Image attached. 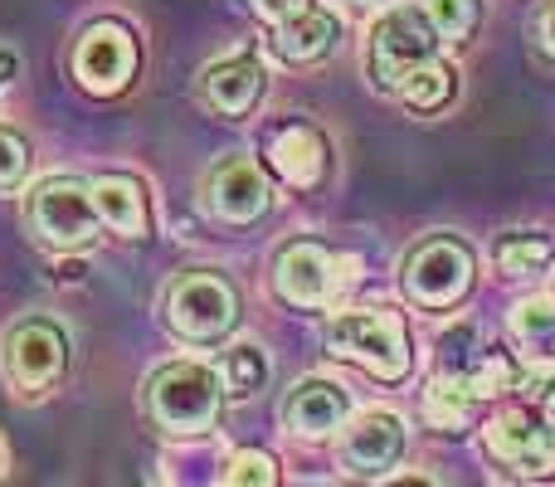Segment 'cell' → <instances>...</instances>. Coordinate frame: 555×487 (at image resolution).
<instances>
[{
	"mask_svg": "<svg viewBox=\"0 0 555 487\" xmlns=\"http://www.w3.org/2000/svg\"><path fill=\"white\" fill-rule=\"evenodd\" d=\"M166 322L181 342L215 346L240 326V287L215 268H191L166 287Z\"/></svg>",
	"mask_w": 555,
	"mask_h": 487,
	"instance_id": "1",
	"label": "cell"
},
{
	"mask_svg": "<svg viewBox=\"0 0 555 487\" xmlns=\"http://www.w3.org/2000/svg\"><path fill=\"white\" fill-rule=\"evenodd\" d=\"M326 342L341 356L361 361L371 375L380 381H400L410 375V332H404V317L395 307H365V312H336L326 322Z\"/></svg>",
	"mask_w": 555,
	"mask_h": 487,
	"instance_id": "2",
	"label": "cell"
},
{
	"mask_svg": "<svg viewBox=\"0 0 555 487\" xmlns=\"http://www.w3.org/2000/svg\"><path fill=\"white\" fill-rule=\"evenodd\" d=\"M25 220L29 234L49 248H88L103 230V215H98L93 185L74 181V176H49L29 191L25 201Z\"/></svg>",
	"mask_w": 555,
	"mask_h": 487,
	"instance_id": "3",
	"label": "cell"
},
{
	"mask_svg": "<svg viewBox=\"0 0 555 487\" xmlns=\"http://www.w3.org/2000/svg\"><path fill=\"white\" fill-rule=\"evenodd\" d=\"M146 410L162 430L176 434H201L220 414V371L201 361H171L152 375L146 385Z\"/></svg>",
	"mask_w": 555,
	"mask_h": 487,
	"instance_id": "4",
	"label": "cell"
},
{
	"mask_svg": "<svg viewBox=\"0 0 555 487\" xmlns=\"http://www.w3.org/2000/svg\"><path fill=\"white\" fill-rule=\"evenodd\" d=\"M439 54V29L429 25V15L414 5H395L385 10L371 25V44H365V64H371V84L400 93V84L414 74L420 64Z\"/></svg>",
	"mask_w": 555,
	"mask_h": 487,
	"instance_id": "5",
	"label": "cell"
},
{
	"mask_svg": "<svg viewBox=\"0 0 555 487\" xmlns=\"http://www.w3.org/2000/svg\"><path fill=\"white\" fill-rule=\"evenodd\" d=\"M351 278H356L351 254H336V248L312 244V240L287 244L273 264L278 297L293 307H332L351 287Z\"/></svg>",
	"mask_w": 555,
	"mask_h": 487,
	"instance_id": "6",
	"label": "cell"
},
{
	"mask_svg": "<svg viewBox=\"0 0 555 487\" xmlns=\"http://www.w3.org/2000/svg\"><path fill=\"white\" fill-rule=\"evenodd\" d=\"M0 366H5V381L20 395H44L68 371V332L54 317H25L5 332Z\"/></svg>",
	"mask_w": 555,
	"mask_h": 487,
	"instance_id": "7",
	"label": "cell"
},
{
	"mask_svg": "<svg viewBox=\"0 0 555 487\" xmlns=\"http://www.w3.org/2000/svg\"><path fill=\"white\" fill-rule=\"evenodd\" d=\"M473 248L453 234H429L404 258V293L420 307H453L473 287Z\"/></svg>",
	"mask_w": 555,
	"mask_h": 487,
	"instance_id": "8",
	"label": "cell"
},
{
	"mask_svg": "<svg viewBox=\"0 0 555 487\" xmlns=\"http://www.w3.org/2000/svg\"><path fill=\"white\" fill-rule=\"evenodd\" d=\"M439 375L453 385H463V390L478 400V395L512 390L521 371L512 366V356L502 351L498 342H482L473 322H459L453 332L439 336Z\"/></svg>",
	"mask_w": 555,
	"mask_h": 487,
	"instance_id": "9",
	"label": "cell"
},
{
	"mask_svg": "<svg viewBox=\"0 0 555 487\" xmlns=\"http://www.w3.org/2000/svg\"><path fill=\"white\" fill-rule=\"evenodd\" d=\"M74 74L88 93H122L137 74V39L127 25L103 20V25H88L78 35L74 49Z\"/></svg>",
	"mask_w": 555,
	"mask_h": 487,
	"instance_id": "10",
	"label": "cell"
},
{
	"mask_svg": "<svg viewBox=\"0 0 555 487\" xmlns=\"http://www.w3.org/2000/svg\"><path fill=\"white\" fill-rule=\"evenodd\" d=\"M205 195H210V210L230 225H254L273 205V185L254 156H220L210 166Z\"/></svg>",
	"mask_w": 555,
	"mask_h": 487,
	"instance_id": "11",
	"label": "cell"
},
{
	"mask_svg": "<svg viewBox=\"0 0 555 487\" xmlns=\"http://www.w3.org/2000/svg\"><path fill=\"white\" fill-rule=\"evenodd\" d=\"M488 453L521 478L555 473V434L531 410H507L488 424Z\"/></svg>",
	"mask_w": 555,
	"mask_h": 487,
	"instance_id": "12",
	"label": "cell"
},
{
	"mask_svg": "<svg viewBox=\"0 0 555 487\" xmlns=\"http://www.w3.org/2000/svg\"><path fill=\"white\" fill-rule=\"evenodd\" d=\"M400 453H404V424L390 410H365L341 439V463L351 473H365V478L395 469Z\"/></svg>",
	"mask_w": 555,
	"mask_h": 487,
	"instance_id": "13",
	"label": "cell"
},
{
	"mask_svg": "<svg viewBox=\"0 0 555 487\" xmlns=\"http://www.w3.org/2000/svg\"><path fill=\"white\" fill-rule=\"evenodd\" d=\"M263 88H269V68H263L254 54L220 59V64H210L201 78L205 103H210L220 117H249L254 103L263 98Z\"/></svg>",
	"mask_w": 555,
	"mask_h": 487,
	"instance_id": "14",
	"label": "cell"
},
{
	"mask_svg": "<svg viewBox=\"0 0 555 487\" xmlns=\"http://www.w3.org/2000/svg\"><path fill=\"white\" fill-rule=\"evenodd\" d=\"M346 414H351L346 390L336 381H322V375L293 385V390H287V400H283V424L293 434H307V439H322V434L341 430Z\"/></svg>",
	"mask_w": 555,
	"mask_h": 487,
	"instance_id": "15",
	"label": "cell"
},
{
	"mask_svg": "<svg viewBox=\"0 0 555 487\" xmlns=\"http://www.w3.org/2000/svg\"><path fill=\"white\" fill-rule=\"evenodd\" d=\"M269 156H273L278 176H283L287 185H297V191H312L326 176V137L317 132L312 123L278 127V137L269 142Z\"/></svg>",
	"mask_w": 555,
	"mask_h": 487,
	"instance_id": "16",
	"label": "cell"
},
{
	"mask_svg": "<svg viewBox=\"0 0 555 487\" xmlns=\"http://www.w3.org/2000/svg\"><path fill=\"white\" fill-rule=\"evenodd\" d=\"M93 201H98V215L113 234L122 240H142L152 230V215H146V191L142 181L132 176H98L93 181Z\"/></svg>",
	"mask_w": 555,
	"mask_h": 487,
	"instance_id": "17",
	"label": "cell"
},
{
	"mask_svg": "<svg viewBox=\"0 0 555 487\" xmlns=\"http://www.w3.org/2000/svg\"><path fill=\"white\" fill-rule=\"evenodd\" d=\"M336 35H341V25H336L332 10H307V15L278 25L273 49L287 59V64H317V59L332 54Z\"/></svg>",
	"mask_w": 555,
	"mask_h": 487,
	"instance_id": "18",
	"label": "cell"
},
{
	"mask_svg": "<svg viewBox=\"0 0 555 487\" xmlns=\"http://www.w3.org/2000/svg\"><path fill=\"white\" fill-rule=\"evenodd\" d=\"M453 88H459V74H453L449 64H439V59H429V64H420L400 84V98L410 107H420V113H439V107L453 98Z\"/></svg>",
	"mask_w": 555,
	"mask_h": 487,
	"instance_id": "19",
	"label": "cell"
},
{
	"mask_svg": "<svg viewBox=\"0 0 555 487\" xmlns=\"http://www.w3.org/2000/svg\"><path fill=\"white\" fill-rule=\"evenodd\" d=\"M555 258V244L546 240V234H527V230H512L498 240V264L502 273L521 278V273H541Z\"/></svg>",
	"mask_w": 555,
	"mask_h": 487,
	"instance_id": "20",
	"label": "cell"
},
{
	"mask_svg": "<svg viewBox=\"0 0 555 487\" xmlns=\"http://www.w3.org/2000/svg\"><path fill=\"white\" fill-rule=\"evenodd\" d=\"M424 15L439 29V39L463 44V39H473L482 25V0H424Z\"/></svg>",
	"mask_w": 555,
	"mask_h": 487,
	"instance_id": "21",
	"label": "cell"
},
{
	"mask_svg": "<svg viewBox=\"0 0 555 487\" xmlns=\"http://www.w3.org/2000/svg\"><path fill=\"white\" fill-rule=\"evenodd\" d=\"M512 326L527 346H555V297L541 293V297H527V303L512 312Z\"/></svg>",
	"mask_w": 555,
	"mask_h": 487,
	"instance_id": "22",
	"label": "cell"
},
{
	"mask_svg": "<svg viewBox=\"0 0 555 487\" xmlns=\"http://www.w3.org/2000/svg\"><path fill=\"white\" fill-rule=\"evenodd\" d=\"M263 381H269V361L259 356V346H234V351L224 356V385H230L234 395L263 390Z\"/></svg>",
	"mask_w": 555,
	"mask_h": 487,
	"instance_id": "23",
	"label": "cell"
},
{
	"mask_svg": "<svg viewBox=\"0 0 555 487\" xmlns=\"http://www.w3.org/2000/svg\"><path fill=\"white\" fill-rule=\"evenodd\" d=\"M468 400L473 395L463 390V385H453V381H434L429 385V420L439 424V430H453V424H463L468 420Z\"/></svg>",
	"mask_w": 555,
	"mask_h": 487,
	"instance_id": "24",
	"label": "cell"
},
{
	"mask_svg": "<svg viewBox=\"0 0 555 487\" xmlns=\"http://www.w3.org/2000/svg\"><path fill=\"white\" fill-rule=\"evenodd\" d=\"M25 171H29V142L20 132H10V127H0V195L15 191L25 181Z\"/></svg>",
	"mask_w": 555,
	"mask_h": 487,
	"instance_id": "25",
	"label": "cell"
},
{
	"mask_svg": "<svg viewBox=\"0 0 555 487\" xmlns=\"http://www.w3.org/2000/svg\"><path fill=\"white\" fill-rule=\"evenodd\" d=\"M273 483H278V473H273V459H269V453H259V449L234 453V463H230V487H273Z\"/></svg>",
	"mask_w": 555,
	"mask_h": 487,
	"instance_id": "26",
	"label": "cell"
},
{
	"mask_svg": "<svg viewBox=\"0 0 555 487\" xmlns=\"http://www.w3.org/2000/svg\"><path fill=\"white\" fill-rule=\"evenodd\" d=\"M521 395H527L531 405H541V410H555V361H537L531 371L517 375Z\"/></svg>",
	"mask_w": 555,
	"mask_h": 487,
	"instance_id": "27",
	"label": "cell"
},
{
	"mask_svg": "<svg viewBox=\"0 0 555 487\" xmlns=\"http://www.w3.org/2000/svg\"><path fill=\"white\" fill-rule=\"evenodd\" d=\"M254 5V15L259 20H269V25H287V20H297V15H307L312 10V0H249Z\"/></svg>",
	"mask_w": 555,
	"mask_h": 487,
	"instance_id": "28",
	"label": "cell"
},
{
	"mask_svg": "<svg viewBox=\"0 0 555 487\" xmlns=\"http://www.w3.org/2000/svg\"><path fill=\"white\" fill-rule=\"evenodd\" d=\"M537 44H541V54L555 59V0H546L537 10Z\"/></svg>",
	"mask_w": 555,
	"mask_h": 487,
	"instance_id": "29",
	"label": "cell"
},
{
	"mask_svg": "<svg viewBox=\"0 0 555 487\" xmlns=\"http://www.w3.org/2000/svg\"><path fill=\"white\" fill-rule=\"evenodd\" d=\"M15 68H20V59L10 54V49H0V93L10 88V78H15Z\"/></svg>",
	"mask_w": 555,
	"mask_h": 487,
	"instance_id": "30",
	"label": "cell"
},
{
	"mask_svg": "<svg viewBox=\"0 0 555 487\" xmlns=\"http://www.w3.org/2000/svg\"><path fill=\"white\" fill-rule=\"evenodd\" d=\"M390 487H434V483H424V478H395Z\"/></svg>",
	"mask_w": 555,
	"mask_h": 487,
	"instance_id": "31",
	"label": "cell"
},
{
	"mask_svg": "<svg viewBox=\"0 0 555 487\" xmlns=\"http://www.w3.org/2000/svg\"><path fill=\"white\" fill-rule=\"evenodd\" d=\"M5 463H10V453H5V439H0V478H5Z\"/></svg>",
	"mask_w": 555,
	"mask_h": 487,
	"instance_id": "32",
	"label": "cell"
}]
</instances>
